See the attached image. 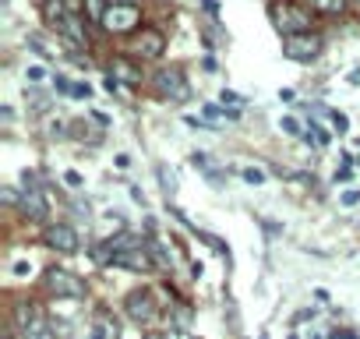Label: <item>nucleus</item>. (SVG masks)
I'll list each match as a JSON object with an SVG mask.
<instances>
[{
	"mask_svg": "<svg viewBox=\"0 0 360 339\" xmlns=\"http://www.w3.org/2000/svg\"><path fill=\"white\" fill-rule=\"evenodd\" d=\"M272 25L283 36H297V32H311V18L304 8L297 4H272Z\"/></svg>",
	"mask_w": 360,
	"mask_h": 339,
	"instance_id": "f257e3e1",
	"label": "nucleus"
},
{
	"mask_svg": "<svg viewBox=\"0 0 360 339\" xmlns=\"http://www.w3.org/2000/svg\"><path fill=\"white\" fill-rule=\"evenodd\" d=\"M152 82H155V89H159L166 99H173V103H188V99H191V85H188V78H184V71H180V68H159Z\"/></svg>",
	"mask_w": 360,
	"mask_h": 339,
	"instance_id": "f03ea898",
	"label": "nucleus"
},
{
	"mask_svg": "<svg viewBox=\"0 0 360 339\" xmlns=\"http://www.w3.org/2000/svg\"><path fill=\"white\" fill-rule=\"evenodd\" d=\"M46 290L53 297H71V300H82L85 297V279L68 272V269H46Z\"/></svg>",
	"mask_w": 360,
	"mask_h": 339,
	"instance_id": "7ed1b4c3",
	"label": "nucleus"
},
{
	"mask_svg": "<svg viewBox=\"0 0 360 339\" xmlns=\"http://www.w3.org/2000/svg\"><path fill=\"white\" fill-rule=\"evenodd\" d=\"M124 311L131 321L138 325H152L159 318V304H155V293L152 290H131L127 300H124Z\"/></svg>",
	"mask_w": 360,
	"mask_h": 339,
	"instance_id": "20e7f679",
	"label": "nucleus"
},
{
	"mask_svg": "<svg viewBox=\"0 0 360 339\" xmlns=\"http://www.w3.org/2000/svg\"><path fill=\"white\" fill-rule=\"evenodd\" d=\"M283 53H286L290 60L307 64V60H314V57L321 53V36H318V32H297V36H286V39H283Z\"/></svg>",
	"mask_w": 360,
	"mask_h": 339,
	"instance_id": "39448f33",
	"label": "nucleus"
},
{
	"mask_svg": "<svg viewBox=\"0 0 360 339\" xmlns=\"http://www.w3.org/2000/svg\"><path fill=\"white\" fill-rule=\"evenodd\" d=\"M138 22H141V11L138 8H110L106 15H103V29L106 32H113V36H120V32H131V29H138Z\"/></svg>",
	"mask_w": 360,
	"mask_h": 339,
	"instance_id": "423d86ee",
	"label": "nucleus"
},
{
	"mask_svg": "<svg viewBox=\"0 0 360 339\" xmlns=\"http://www.w3.org/2000/svg\"><path fill=\"white\" fill-rule=\"evenodd\" d=\"M131 50H134L141 60H155V57H162V50H166V36H162L159 29H141V32L131 39Z\"/></svg>",
	"mask_w": 360,
	"mask_h": 339,
	"instance_id": "0eeeda50",
	"label": "nucleus"
},
{
	"mask_svg": "<svg viewBox=\"0 0 360 339\" xmlns=\"http://www.w3.org/2000/svg\"><path fill=\"white\" fill-rule=\"evenodd\" d=\"M46 244H50L53 251H60V255H75V251L82 248V237H78L75 226H68V223H53V226L46 230Z\"/></svg>",
	"mask_w": 360,
	"mask_h": 339,
	"instance_id": "6e6552de",
	"label": "nucleus"
},
{
	"mask_svg": "<svg viewBox=\"0 0 360 339\" xmlns=\"http://www.w3.org/2000/svg\"><path fill=\"white\" fill-rule=\"evenodd\" d=\"M57 32H60V36L68 39V46H75V50H85V46H89V32H85V25H82V15H71Z\"/></svg>",
	"mask_w": 360,
	"mask_h": 339,
	"instance_id": "1a4fd4ad",
	"label": "nucleus"
},
{
	"mask_svg": "<svg viewBox=\"0 0 360 339\" xmlns=\"http://www.w3.org/2000/svg\"><path fill=\"white\" fill-rule=\"evenodd\" d=\"M18 209H22L29 219H46V195H43V188H25Z\"/></svg>",
	"mask_w": 360,
	"mask_h": 339,
	"instance_id": "9d476101",
	"label": "nucleus"
},
{
	"mask_svg": "<svg viewBox=\"0 0 360 339\" xmlns=\"http://www.w3.org/2000/svg\"><path fill=\"white\" fill-rule=\"evenodd\" d=\"M68 18H71V8H68V0H46V4H43V22H46V25L60 29V25H64Z\"/></svg>",
	"mask_w": 360,
	"mask_h": 339,
	"instance_id": "9b49d317",
	"label": "nucleus"
},
{
	"mask_svg": "<svg viewBox=\"0 0 360 339\" xmlns=\"http://www.w3.org/2000/svg\"><path fill=\"white\" fill-rule=\"evenodd\" d=\"M148 255H152V262H155V265H162V269H173V248H169L166 241H159V237H148Z\"/></svg>",
	"mask_w": 360,
	"mask_h": 339,
	"instance_id": "f8f14e48",
	"label": "nucleus"
},
{
	"mask_svg": "<svg viewBox=\"0 0 360 339\" xmlns=\"http://www.w3.org/2000/svg\"><path fill=\"white\" fill-rule=\"evenodd\" d=\"M113 68H110V75L117 78V82H124V85H138L141 82V75L131 68V60H124V57H117V60H110Z\"/></svg>",
	"mask_w": 360,
	"mask_h": 339,
	"instance_id": "ddd939ff",
	"label": "nucleus"
},
{
	"mask_svg": "<svg viewBox=\"0 0 360 339\" xmlns=\"http://www.w3.org/2000/svg\"><path fill=\"white\" fill-rule=\"evenodd\" d=\"M92 339H120V328L110 314H96L92 321Z\"/></svg>",
	"mask_w": 360,
	"mask_h": 339,
	"instance_id": "4468645a",
	"label": "nucleus"
},
{
	"mask_svg": "<svg viewBox=\"0 0 360 339\" xmlns=\"http://www.w3.org/2000/svg\"><path fill=\"white\" fill-rule=\"evenodd\" d=\"M311 4H314V11H321V15H342L349 0H311Z\"/></svg>",
	"mask_w": 360,
	"mask_h": 339,
	"instance_id": "2eb2a0df",
	"label": "nucleus"
},
{
	"mask_svg": "<svg viewBox=\"0 0 360 339\" xmlns=\"http://www.w3.org/2000/svg\"><path fill=\"white\" fill-rule=\"evenodd\" d=\"M110 11V4L106 0H85V15L89 18H96V22H103V15Z\"/></svg>",
	"mask_w": 360,
	"mask_h": 339,
	"instance_id": "dca6fc26",
	"label": "nucleus"
},
{
	"mask_svg": "<svg viewBox=\"0 0 360 339\" xmlns=\"http://www.w3.org/2000/svg\"><path fill=\"white\" fill-rule=\"evenodd\" d=\"M325 117L332 120V131H335V134H346V131H349V120H346V113H335V110H325Z\"/></svg>",
	"mask_w": 360,
	"mask_h": 339,
	"instance_id": "f3484780",
	"label": "nucleus"
},
{
	"mask_svg": "<svg viewBox=\"0 0 360 339\" xmlns=\"http://www.w3.org/2000/svg\"><path fill=\"white\" fill-rule=\"evenodd\" d=\"M307 141H314V145H321V148H325V145H328V134H325V131H321V127L311 120V124H307Z\"/></svg>",
	"mask_w": 360,
	"mask_h": 339,
	"instance_id": "a211bd4d",
	"label": "nucleus"
},
{
	"mask_svg": "<svg viewBox=\"0 0 360 339\" xmlns=\"http://www.w3.org/2000/svg\"><path fill=\"white\" fill-rule=\"evenodd\" d=\"M244 181L248 184H265V170L262 166H244Z\"/></svg>",
	"mask_w": 360,
	"mask_h": 339,
	"instance_id": "6ab92c4d",
	"label": "nucleus"
},
{
	"mask_svg": "<svg viewBox=\"0 0 360 339\" xmlns=\"http://www.w3.org/2000/svg\"><path fill=\"white\" fill-rule=\"evenodd\" d=\"M283 131H286V134H304V138H307V131L300 127L297 117H283Z\"/></svg>",
	"mask_w": 360,
	"mask_h": 339,
	"instance_id": "aec40b11",
	"label": "nucleus"
},
{
	"mask_svg": "<svg viewBox=\"0 0 360 339\" xmlns=\"http://www.w3.org/2000/svg\"><path fill=\"white\" fill-rule=\"evenodd\" d=\"M159 184H162V191H166V195H169V191L176 188V181H173V174H169L166 166H159Z\"/></svg>",
	"mask_w": 360,
	"mask_h": 339,
	"instance_id": "412c9836",
	"label": "nucleus"
},
{
	"mask_svg": "<svg viewBox=\"0 0 360 339\" xmlns=\"http://www.w3.org/2000/svg\"><path fill=\"white\" fill-rule=\"evenodd\" d=\"M89 96H92L89 82H75V85H71V99H89Z\"/></svg>",
	"mask_w": 360,
	"mask_h": 339,
	"instance_id": "4be33fe9",
	"label": "nucleus"
},
{
	"mask_svg": "<svg viewBox=\"0 0 360 339\" xmlns=\"http://www.w3.org/2000/svg\"><path fill=\"white\" fill-rule=\"evenodd\" d=\"M64 181H68V188H82V174H78V170H68Z\"/></svg>",
	"mask_w": 360,
	"mask_h": 339,
	"instance_id": "5701e85b",
	"label": "nucleus"
},
{
	"mask_svg": "<svg viewBox=\"0 0 360 339\" xmlns=\"http://www.w3.org/2000/svg\"><path fill=\"white\" fill-rule=\"evenodd\" d=\"M103 230H120V216H103Z\"/></svg>",
	"mask_w": 360,
	"mask_h": 339,
	"instance_id": "b1692460",
	"label": "nucleus"
},
{
	"mask_svg": "<svg viewBox=\"0 0 360 339\" xmlns=\"http://www.w3.org/2000/svg\"><path fill=\"white\" fill-rule=\"evenodd\" d=\"M0 198H4L8 205H22V198H18V195H15L11 188H4V191H0Z\"/></svg>",
	"mask_w": 360,
	"mask_h": 339,
	"instance_id": "393cba45",
	"label": "nucleus"
},
{
	"mask_svg": "<svg viewBox=\"0 0 360 339\" xmlns=\"http://www.w3.org/2000/svg\"><path fill=\"white\" fill-rule=\"evenodd\" d=\"M106 4H110V8H138L141 0H106Z\"/></svg>",
	"mask_w": 360,
	"mask_h": 339,
	"instance_id": "a878e982",
	"label": "nucleus"
},
{
	"mask_svg": "<svg viewBox=\"0 0 360 339\" xmlns=\"http://www.w3.org/2000/svg\"><path fill=\"white\" fill-rule=\"evenodd\" d=\"M53 85H57L64 96H71V85H75V82H68V78H53Z\"/></svg>",
	"mask_w": 360,
	"mask_h": 339,
	"instance_id": "bb28decb",
	"label": "nucleus"
},
{
	"mask_svg": "<svg viewBox=\"0 0 360 339\" xmlns=\"http://www.w3.org/2000/svg\"><path fill=\"white\" fill-rule=\"evenodd\" d=\"M219 99H223V106H226V103H240V96H237V92H230V89H223V96H219Z\"/></svg>",
	"mask_w": 360,
	"mask_h": 339,
	"instance_id": "cd10ccee",
	"label": "nucleus"
},
{
	"mask_svg": "<svg viewBox=\"0 0 360 339\" xmlns=\"http://www.w3.org/2000/svg\"><path fill=\"white\" fill-rule=\"evenodd\" d=\"M202 68H205L209 75H212V71H219V64H216V57H205V60H202Z\"/></svg>",
	"mask_w": 360,
	"mask_h": 339,
	"instance_id": "c85d7f7f",
	"label": "nucleus"
},
{
	"mask_svg": "<svg viewBox=\"0 0 360 339\" xmlns=\"http://www.w3.org/2000/svg\"><path fill=\"white\" fill-rule=\"evenodd\" d=\"M92 120H96V124H99V127H106V124H110V117H106V113H103V110H96V113H92Z\"/></svg>",
	"mask_w": 360,
	"mask_h": 339,
	"instance_id": "c756f323",
	"label": "nucleus"
},
{
	"mask_svg": "<svg viewBox=\"0 0 360 339\" xmlns=\"http://www.w3.org/2000/svg\"><path fill=\"white\" fill-rule=\"evenodd\" d=\"M356 202H360L356 191H346V195H342V205H356Z\"/></svg>",
	"mask_w": 360,
	"mask_h": 339,
	"instance_id": "7c9ffc66",
	"label": "nucleus"
},
{
	"mask_svg": "<svg viewBox=\"0 0 360 339\" xmlns=\"http://www.w3.org/2000/svg\"><path fill=\"white\" fill-rule=\"evenodd\" d=\"M29 82H43V68H29Z\"/></svg>",
	"mask_w": 360,
	"mask_h": 339,
	"instance_id": "2f4dec72",
	"label": "nucleus"
},
{
	"mask_svg": "<svg viewBox=\"0 0 360 339\" xmlns=\"http://www.w3.org/2000/svg\"><path fill=\"white\" fill-rule=\"evenodd\" d=\"M293 96H297L293 89H283V92H279V99H283V103H293Z\"/></svg>",
	"mask_w": 360,
	"mask_h": 339,
	"instance_id": "473e14b6",
	"label": "nucleus"
},
{
	"mask_svg": "<svg viewBox=\"0 0 360 339\" xmlns=\"http://www.w3.org/2000/svg\"><path fill=\"white\" fill-rule=\"evenodd\" d=\"M205 11H209V15H219V8H216V0H205Z\"/></svg>",
	"mask_w": 360,
	"mask_h": 339,
	"instance_id": "72a5a7b5",
	"label": "nucleus"
},
{
	"mask_svg": "<svg viewBox=\"0 0 360 339\" xmlns=\"http://www.w3.org/2000/svg\"><path fill=\"white\" fill-rule=\"evenodd\" d=\"M332 339H356V335H353V332H335Z\"/></svg>",
	"mask_w": 360,
	"mask_h": 339,
	"instance_id": "f704fd0d",
	"label": "nucleus"
},
{
	"mask_svg": "<svg viewBox=\"0 0 360 339\" xmlns=\"http://www.w3.org/2000/svg\"><path fill=\"white\" fill-rule=\"evenodd\" d=\"M311 339H321V335H311Z\"/></svg>",
	"mask_w": 360,
	"mask_h": 339,
	"instance_id": "c9c22d12",
	"label": "nucleus"
},
{
	"mask_svg": "<svg viewBox=\"0 0 360 339\" xmlns=\"http://www.w3.org/2000/svg\"><path fill=\"white\" fill-rule=\"evenodd\" d=\"M290 339H297V335H290Z\"/></svg>",
	"mask_w": 360,
	"mask_h": 339,
	"instance_id": "e433bc0d",
	"label": "nucleus"
},
{
	"mask_svg": "<svg viewBox=\"0 0 360 339\" xmlns=\"http://www.w3.org/2000/svg\"><path fill=\"white\" fill-rule=\"evenodd\" d=\"M43 4H46V0H43Z\"/></svg>",
	"mask_w": 360,
	"mask_h": 339,
	"instance_id": "4c0bfd02",
	"label": "nucleus"
}]
</instances>
